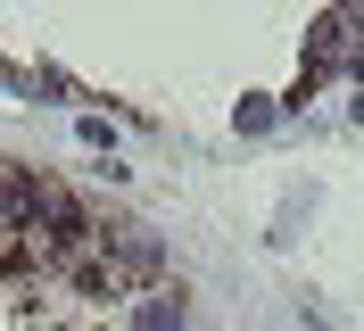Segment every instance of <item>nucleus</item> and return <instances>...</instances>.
Instances as JSON below:
<instances>
[{
	"label": "nucleus",
	"instance_id": "1",
	"mask_svg": "<svg viewBox=\"0 0 364 331\" xmlns=\"http://www.w3.org/2000/svg\"><path fill=\"white\" fill-rule=\"evenodd\" d=\"M141 331H182V290H158V298L141 307Z\"/></svg>",
	"mask_w": 364,
	"mask_h": 331
},
{
	"label": "nucleus",
	"instance_id": "2",
	"mask_svg": "<svg viewBox=\"0 0 364 331\" xmlns=\"http://www.w3.org/2000/svg\"><path fill=\"white\" fill-rule=\"evenodd\" d=\"M340 50H348V9H340V17H323V25H315V58L331 66Z\"/></svg>",
	"mask_w": 364,
	"mask_h": 331
}]
</instances>
